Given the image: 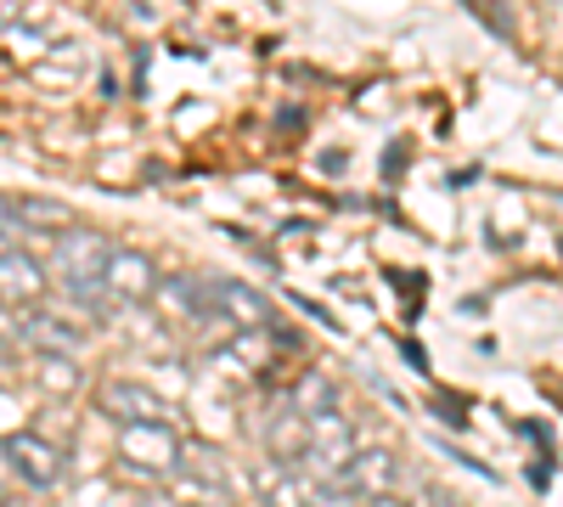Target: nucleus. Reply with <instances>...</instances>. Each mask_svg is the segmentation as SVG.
<instances>
[{"mask_svg": "<svg viewBox=\"0 0 563 507\" xmlns=\"http://www.w3.org/2000/svg\"><path fill=\"white\" fill-rule=\"evenodd\" d=\"M209 288V310H214V328L231 333H265L271 328V299L249 283H238V276H203Z\"/></svg>", "mask_w": 563, "mask_h": 507, "instance_id": "1", "label": "nucleus"}, {"mask_svg": "<svg viewBox=\"0 0 563 507\" xmlns=\"http://www.w3.org/2000/svg\"><path fill=\"white\" fill-rule=\"evenodd\" d=\"M119 456L130 463V474H175L186 463V451L175 440L169 423H119Z\"/></svg>", "mask_w": 563, "mask_h": 507, "instance_id": "2", "label": "nucleus"}, {"mask_svg": "<svg viewBox=\"0 0 563 507\" xmlns=\"http://www.w3.org/2000/svg\"><path fill=\"white\" fill-rule=\"evenodd\" d=\"M12 328L23 333V344H34L40 355H79L85 350V339H90V328L79 316H68L63 305L57 310H45V305H23L18 316H12Z\"/></svg>", "mask_w": 563, "mask_h": 507, "instance_id": "3", "label": "nucleus"}, {"mask_svg": "<svg viewBox=\"0 0 563 507\" xmlns=\"http://www.w3.org/2000/svg\"><path fill=\"white\" fill-rule=\"evenodd\" d=\"M7 469L29 491H52V485H63V445H52V440L34 434V429L7 434Z\"/></svg>", "mask_w": 563, "mask_h": 507, "instance_id": "4", "label": "nucleus"}, {"mask_svg": "<svg viewBox=\"0 0 563 507\" xmlns=\"http://www.w3.org/2000/svg\"><path fill=\"white\" fill-rule=\"evenodd\" d=\"M102 283L119 305H135V299H153V283H158V265L153 254H141L135 243H108V260H102Z\"/></svg>", "mask_w": 563, "mask_h": 507, "instance_id": "5", "label": "nucleus"}, {"mask_svg": "<svg viewBox=\"0 0 563 507\" xmlns=\"http://www.w3.org/2000/svg\"><path fill=\"white\" fill-rule=\"evenodd\" d=\"M97 406L113 423H169V400L158 389H147L141 378H102Z\"/></svg>", "mask_w": 563, "mask_h": 507, "instance_id": "6", "label": "nucleus"}, {"mask_svg": "<svg viewBox=\"0 0 563 507\" xmlns=\"http://www.w3.org/2000/svg\"><path fill=\"white\" fill-rule=\"evenodd\" d=\"M108 260V238L85 232V225H68V232L52 238V276L57 283H85V276H102Z\"/></svg>", "mask_w": 563, "mask_h": 507, "instance_id": "7", "label": "nucleus"}, {"mask_svg": "<svg viewBox=\"0 0 563 507\" xmlns=\"http://www.w3.org/2000/svg\"><path fill=\"white\" fill-rule=\"evenodd\" d=\"M339 480L355 491V496H395L400 491V456L384 451V445H355L350 451V463L339 469Z\"/></svg>", "mask_w": 563, "mask_h": 507, "instance_id": "8", "label": "nucleus"}, {"mask_svg": "<svg viewBox=\"0 0 563 507\" xmlns=\"http://www.w3.org/2000/svg\"><path fill=\"white\" fill-rule=\"evenodd\" d=\"M153 305H158L164 321H186V328H214V310H209L203 276H158V283H153Z\"/></svg>", "mask_w": 563, "mask_h": 507, "instance_id": "9", "label": "nucleus"}, {"mask_svg": "<svg viewBox=\"0 0 563 507\" xmlns=\"http://www.w3.org/2000/svg\"><path fill=\"white\" fill-rule=\"evenodd\" d=\"M265 451H271V463L282 469H305V451H310V418L282 395V406L265 418Z\"/></svg>", "mask_w": 563, "mask_h": 507, "instance_id": "10", "label": "nucleus"}, {"mask_svg": "<svg viewBox=\"0 0 563 507\" xmlns=\"http://www.w3.org/2000/svg\"><path fill=\"white\" fill-rule=\"evenodd\" d=\"M45 288H52V271H45L34 254H23V249H7L0 254V305H40L45 299Z\"/></svg>", "mask_w": 563, "mask_h": 507, "instance_id": "11", "label": "nucleus"}, {"mask_svg": "<svg viewBox=\"0 0 563 507\" xmlns=\"http://www.w3.org/2000/svg\"><path fill=\"white\" fill-rule=\"evenodd\" d=\"M12 203V220H18V232H45V238H57L74 225V214L63 203H45V198H7Z\"/></svg>", "mask_w": 563, "mask_h": 507, "instance_id": "12", "label": "nucleus"}, {"mask_svg": "<svg viewBox=\"0 0 563 507\" xmlns=\"http://www.w3.org/2000/svg\"><path fill=\"white\" fill-rule=\"evenodd\" d=\"M288 400L305 411V418H321V411H339V384L321 378V373H310V378H299V384L288 389Z\"/></svg>", "mask_w": 563, "mask_h": 507, "instance_id": "13", "label": "nucleus"}, {"mask_svg": "<svg viewBox=\"0 0 563 507\" xmlns=\"http://www.w3.org/2000/svg\"><path fill=\"white\" fill-rule=\"evenodd\" d=\"M422 502H429V507H462V502H456V496H445L440 485H429V491H422Z\"/></svg>", "mask_w": 563, "mask_h": 507, "instance_id": "14", "label": "nucleus"}, {"mask_svg": "<svg viewBox=\"0 0 563 507\" xmlns=\"http://www.w3.org/2000/svg\"><path fill=\"white\" fill-rule=\"evenodd\" d=\"M366 507H406V502H395V496H372Z\"/></svg>", "mask_w": 563, "mask_h": 507, "instance_id": "15", "label": "nucleus"}, {"mask_svg": "<svg viewBox=\"0 0 563 507\" xmlns=\"http://www.w3.org/2000/svg\"><path fill=\"white\" fill-rule=\"evenodd\" d=\"M12 469H7V440H0V480H7Z\"/></svg>", "mask_w": 563, "mask_h": 507, "instance_id": "16", "label": "nucleus"}]
</instances>
